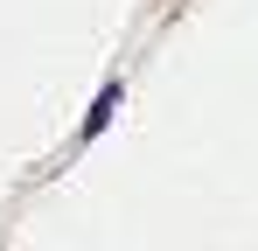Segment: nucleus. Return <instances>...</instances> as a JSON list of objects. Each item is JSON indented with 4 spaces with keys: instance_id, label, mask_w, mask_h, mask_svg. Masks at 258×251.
Here are the masks:
<instances>
[{
    "instance_id": "f257e3e1",
    "label": "nucleus",
    "mask_w": 258,
    "mask_h": 251,
    "mask_svg": "<svg viewBox=\"0 0 258 251\" xmlns=\"http://www.w3.org/2000/svg\"><path fill=\"white\" fill-rule=\"evenodd\" d=\"M119 112V84H105V98L91 105V119H84V133H105V119Z\"/></svg>"
}]
</instances>
